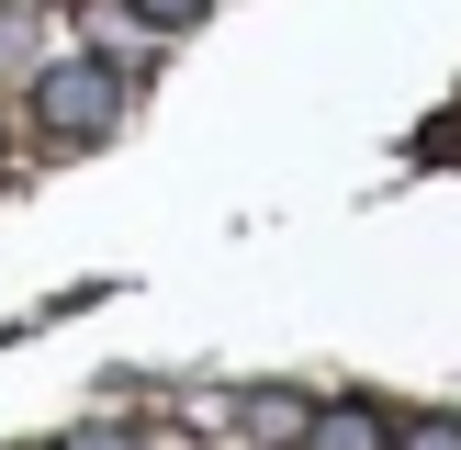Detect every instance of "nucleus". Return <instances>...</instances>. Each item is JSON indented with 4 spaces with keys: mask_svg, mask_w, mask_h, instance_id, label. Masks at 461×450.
<instances>
[{
    "mask_svg": "<svg viewBox=\"0 0 461 450\" xmlns=\"http://www.w3.org/2000/svg\"><path fill=\"white\" fill-rule=\"evenodd\" d=\"M23 90H34V135L45 147H102L124 124V68L113 57H45Z\"/></svg>",
    "mask_w": 461,
    "mask_h": 450,
    "instance_id": "f257e3e1",
    "label": "nucleus"
},
{
    "mask_svg": "<svg viewBox=\"0 0 461 450\" xmlns=\"http://www.w3.org/2000/svg\"><path fill=\"white\" fill-rule=\"evenodd\" d=\"M304 428H315L304 382H237V439L248 450H304Z\"/></svg>",
    "mask_w": 461,
    "mask_h": 450,
    "instance_id": "f03ea898",
    "label": "nucleus"
},
{
    "mask_svg": "<svg viewBox=\"0 0 461 450\" xmlns=\"http://www.w3.org/2000/svg\"><path fill=\"white\" fill-rule=\"evenodd\" d=\"M304 450H394V417H383L372 394H338V405H315Z\"/></svg>",
    "mask_w": 461,
    "mask_h": 450,
    "instance_id": "7ed1b4c3",
    "label": "nucleus"
},
{
    "mask_svg": "<svg viewBox=\"0 0 461 450\" xmlns=\"http://www.w3.org/2000/svg\"><path fill=\"white\" fill-rule=\"evenodd\" d=\"M34 68H45V22L23 12V0H0V90L34 79Z\"/></svg>",
    "mask_w": 461,
    "mask_h": 450,
    "instance_id": "20e7f679",
    "label": "nucleus"
},
{
    "mask_svg": "<svg viewBox=\"0 0 461 450\" xmlns=\"http://www.w3.org/2000/svg\"><path fill=\"white\" fill-rule=\"evenodd\" d=\"M57 450H147V428H124V417H79V428H57Z\"/></svg>",
    "mask_w": 461,
    "mask_h": 450,
    "instance_id": "39448f33",
    "label": "nucleus"
},
{
    "mask_svg": "<svg viewBox=\"0 0 461 450\" xmlns=\"http://www.w3.org/2000/svg\"><path fill=\"white\" fill-rule=\"evenodd\" d=\"M124 12H135V22H147V34H192V22H203V12H214V0H124Z\"/></svg>",
    "mask_w": 461,
    "mask_h": 450,
    "instance_id": "423d86ee",
    "label": "nucleus"
},
{
    "mask_svg": "<svg viewBox=\"0 0 461 450\" xmlns=\"http://www.w3.org/2000/svg\"><path fill=\"white\" fill-rule=\"evenodd\" d=\"M394 450H461V417H394Z\"/></svg>",
    "mask_w": 461,
    "mask_h": 450,
    "instance_id": "0eeeda50",
    "label": "nucleus"
}]
</instances>
